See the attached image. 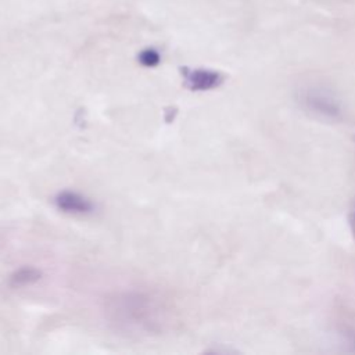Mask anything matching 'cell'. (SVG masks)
Wrapping results in <instances>:
<instances>
[{"label":"cell","instance_id":"cell-5","mask_svg":"<svg viewBox=\"0 0 355 355\" xmlns=\"http://www.w3.org/2000/svg\"><path fill=\"white\" fill-rule=\"evenodd\" d=\"M42 279V272L37 268L33 266H22L15 269L10 277H8V284L14 288L17 287H26L32 286L36 282Z\"/></svg>","mask_w":355,"mask_h":355},{"label":"cell","instance_id":"cell-2","mask_svg":"<svg viewBox=\"0 0 355 355\" xmlns=\"http://www.w3.org/2000/svg\"><path fill=\"white\" fill-rule=\"evenodd\" d=\"M301 103L304 107L320 116L336 118L341 112L337 98L327 90L320 87H308L302 90Z\"/></svg>","mask_w":355,"mask_h":355},{"label":"cell","instance_id":"cell-8","mask_svg":"<svg viewBox=\"0 0 355 355\" xmlns=\"http://www.w3.org/2000/svg\"><path fill=\"white\" fill-rule=\"evenodd\" d=\"M0 243H1V241H0Z\"/></svg>","mask_w":355,"mask_h":355},{"label":"cell","instance_id":"cell-1","mask_svg":"<svg viewBox=\"0 0 355 355\" xmlns=\"http://www.w3.org/2000/svg\"><path fill=\"white\" fill-rule=\"evenodd\" d=\"M104 313L107 320L122 333H159L168 323L165 304L158 297L137 290L119 291L108 297Z\"/></svg>","mask_w":355,"mask_h":355},{"label":"cell","instance_id":"cell-3","mask_svg":"<svg viewBox=\"0 0 355 355\" xmlns=\"http://www.w3.org/2000/svg\"><path fill=\"white\" fill-rule=\"evenodd\" d=\"M182 75L184 85L190 90L205 92L218 87L223 82V76L214 69L207 68H183Z\"/></svg>","mask_w":355,"mask_h":355},{"label":"cell","instance_id":"cell-4","mask_svg":"<svg viewBox=\"0 0 355 355\" xmlns=\"http://www.w3.org/2000/svg\"><path fill=\"white\" fill-rule=\"evenodd\" d=\"M55 207L69 215H87L94 211V204L83 194L72 190H62L54 197Z\"/></svg>","mask_w":355,"mask_h":355},{"label":"cell","instance_id":"cell-7","mask_svg":"<svg viewBox=\"0 0 355 355\" xmlns=\"http://www.w3.org/2000/svg\"><path fill=\"white\" fill-rule=\"evenodd\" d=\"M351 227H352V232H354V236H355V205H354L352 212H351Z\"/></svg>","mask_w":355,"mask_h":355},{"label":"cell","instance_id":"cell-6","mask_svg":"<svg viewBox=\"0 0 355 355\" xmlns=\"http://www.w3.org/2000/svg\"><path fill=\"white\" fill-rule=\"evenodd\" d=\"M137 60L144 67H155V65L159 64L161 55H159V53L155 49L148 47V49H144V50H141L139 53Z\"/></svg>","mask_w":355,"mask_h":355}]
</instances>
